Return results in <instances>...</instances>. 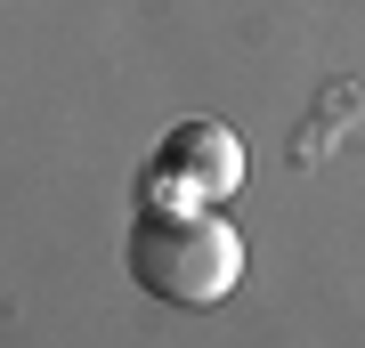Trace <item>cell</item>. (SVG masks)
I'll return each instance as SVG.
<instances>
[{
  "mask_svg": "<svg viewBox=\"0 0 365 348\" xmlns=\"http://www.w3.org/2000/svg\"><path fill=\"white\" fill-rule=\"evenodd\" d=\"M244 170H252L244 138H235L227 122L187 114V122L163 130L155 162H146V179H138V203H227V194L244 186Z\"/></svg>",
  "mask_w": 365,
  "mask_h": 348,
  "instance_id": "obj_2",
  "label": "cell"
},
{
  "mask_svg": "<svg viewBox=\"0 0 365 348\" xmlns=\"http://www.w3.org/2000/svg\"><path fill=\"white\" fill-rule=\"evenodd\" d=\"M122 268L163 308H220L244 284V235L220 203H138Z\"/></svg>",
  "mask_w": 365,
  "mask_h": 348,
  "instance_id": "obj_1",
  "label": "cell"
}]
</instances>
